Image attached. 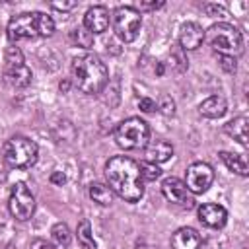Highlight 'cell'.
<instances>
[{"label":"cell","mask_w":249,"mask_h":249,"mask_svg":"<svg viewBox=\"0 0 249 249\" xmlns=\"http://www.w3.org/2000/svg\"><path fill=\"white\" fill-rule=\"evenodd\" d=\"M105 179L109 189L126 202H136L144 195L140 165L126 156H113L105 163Z\"/></svg>","instance_id":"obj_1"},{"label":"cell","mask_w":249,"mask_h":249,"mask_svg":"<svg viewBox=\"0 0 249 249\" xmlns=\"http://www.w3.org/2000/svg\"><path fill=\"white\" fill-rule=\"evenodd\" d=\"M72 76H74V82H76L78 89L88 93V95L99 93L105 88L107 80H109L107 66L93 53H82V54L74 56Z\"/></svg>","instance_id":"obj_2"},{"label":"cell","mask_w":249,"mask_h":249,"mask_svg":"<svg viewBox=\"0 0 249 249\" xmlns=\"http://www.w3.org/2000/svg\"><path fill=\"white\" fill-rule=\"evenodd\" d=\"M54 33V21L43 12H25L18 14L8 21V37L12 41L51 37Z\"/></svg>","instance_id":"obj_3"},{"label":"cell","mask_w":249,"mask_h":249,"mask_svg":"<svg viewBox=\"0 0 249 249\" xmlns=\"http://www.w3.org/2000/svg\"><path fill=\"white\" fill-rule=\"evenodd\" d=\"M39 148L27 136H12L2 146L4 161L14 169H27L37 161Z\"/></svg>","instance_id":"obj_4"},{"label":"cell","mask_w":249,"mask_h":249,"mask_svg":"<svg viewBox=\"0 0 249 249\" xmlns=\"http://www.w3.org/2000/svg\"><path fill=\"white\" fill-rule=\"evenodd\" d=\"M210 43V47L214 51H218L220 54H228V56H233V54H239L243 51V37L239 33L237 27L226 23V21H220V23H214L206 35H204Z\"/></svg>","instance_id":"obj_5"},{"label":"cell","mask_w":249,"mask_h":249,"mask_svg":"<svg viewBox=\"0 0 249 249\" xmlns=\"http://www.w3.org/2000/svg\"><path fill=\"white\" fill-rule=\"evenodd\" d=\"M148 138L150 126L138 117H130L115 128V140L123 150H140L148 144Z\"/></svg>","instance_id":"obj_6"},{"label":"cell","mask_w":249,"mask_h":249,"mask_svg":"<svg viewBox=\"0 0 249 249\" xmlns=\"http://www.w3.org/2000/svg\"><path fill=\"white\" fill-rule=\"evenodd\" d=\"M140 23H142V16L132 6H121L113 12L115 35L124 43H130V41L136 39V35L140 31Z\"/></svg>","instance_id":"obj_7"},{"label":"cell","mask_w":249,"mask_h":249,"mask_svg":"<svg viewBox=\"0 0 249 249\" xmlns=\"http://www.w3.org/2000/svg\"><path fill=\"white\" fill-rule=\"evenodd\" d=\"M8 208H10V214L19 222H25L33 216L35 196H33V193L29 191V187L25 183H14L12 185L10 198H8Z\"/></svg>","instance_id":"obj_8"},{"label":"cell","mask_w":249,"mask_h":249,"mask_svg":"<svg viewBox=\"0 0 249 249\" xmlns=\"http://www.w3.org/2000/svg\"><path fill=\"white\" fill-rule=\"evenodd\" d=\"M212 181H214V171H212V167L208 163L195 161V163L189 165L187 177H185V185H187V189L191 193L200 195V193L208 191V187L212 185Z\"/></svg>","instance_id":"obj_9"},{"label":"cell","mask_w":249,"mask_h":249,"mask_svg":"<svg viewBox=\"0 0 249 249\" xmlns=\"http://www.w3.org/2000/svg\"><path fill=\"white\" fill-rule=\"evenodd\" d=\"M161 193H163V196L169 200V202H173V204H181V206H187V208H191L193 206V196H191V191L187 189V185H185V181H181V179H177V177H167V179H163V183H161Z\"/></svg>","instance_id":"obj_10"},{"label":"cell","mask_w":249,"mask_h":249,"mask_svg":"<svg viewBox=\"0 0 249 249\" xmlns=\"http://www.w3.org/2000/svg\"><path fill=\"white\" fill-rule=\"evenodd\" d=\"M84 27L93 33H103L109 27V10L105 6H93L84 16Z\"/></svg>","instance_id":"obj_11"},{"label":"cell","mask_w":249,"mask_h":249,"mask_svg":"<svg viewBox=\"0 0 249 249\" xmlns=\"http://www.w3.org/2000/svg\"><path fill=\"white\" fill-rule=\"evenodd\" d=\"M204 41V31L198 23L195 21H187L181 25L179 31V45L183 51H195L196 47H200V43Z\"/></svg>","instance_id":"obj_12"},{"label":"cell","mask_w":249,"mask_h":249,"mask_svg":"<svg viewBox=\"0 0 249 249\" xmlns=\"http://www.w3.org/2000/svg\"><path fill=\"white\" fill-rule=\"evenodd\" d=\"M198 220L208 228H222L228 220V212L220 204L206 202V204L198 206Z\"/></svg>","instance_id":"obj_13"},{"label":"cell","mask_w":249,"mask_h":249,"mask_svg":"<svg viewBox=\"0 0 249 249\" xmlns=\"http://www.w3.org/2000/svg\"><path fill=\"white\" fill-rule=\"evenodd\" d=\"M202 243L198 231L195 228H179L171 235V247L173 249H198Z\"/></svg>","instance_id":"obj_14"},{"label":"cell","mask_w":249,"mask_h":249,"mask_svg":"<svg viewBox=\"0 0 249 249\" xmlns=\"http://www.w3.org/2000/svg\"><path fill=\"white\" fill-rule=\"evenodd\" d=\"M198 111L202 117H208V119H218L222 117L226 111H228V103L222 95H210L206 97L200 105H198Z\"/></svg>","instance_id":"obj_15"},{"label":"cell","mask_w":249,"mask_h":249,"mask_svg":"<svg viewBox=\"0 0 249 249\" xmlns=\"http://www.w3.org/2000/svg\"><path fill=\"white\" fill-rule=\"evenodd\" d=\"M4 82L10 88H25L31 84V70L25 64L16 68H4Z\"/></svg>","instance_id":"obj_16"},{"label":"cell","mask_w":249,"mask_h":249,"mask_svg":"<svg viewBox=\"0 0 249 249\" xmlns=\"http://www.w3.org/2000/svg\"><path fill=\"white\" fill-rule=\"evenodd\" d=\"M173 156V146L167 140H154L146 148V158L152 163H163Z\"/></svg>","instance_id":"obj_17"},{"label":"cell","mask_w":249,"mask_h":249,"mask_svg":"<svg viewBox=\"0 0 249 249\" xmlns=\"http://www.w3.org/2000/svg\"><path fill=\"white\" fill-rule=\"evenodd\" d=\"M247 117L245 115H241V117H235L233 121H230L228 124H226V132L233 138V140H237L241 146H247L249 142H247Z\"/></svg>","instance_id":"obj_18"},{"label":"cell","mask_w":249,"mask_h":249,"mask_svg":"<svg viewBox=\"0 0 249 249\" xmlns=\"http://www.w3.org/2000/svg\"><path fill=\"white\" fill-rule=\"evenodd\" d=\"M220 160L224 161V165H226L230 171H233V173H237V175H241V177L247 175V161H245V158H243L241 154L220 152Z\"/></svg>","instance_id":"obj_19"},{"label":"cell","mask_w":249,"mask_h":249,"mask_svg":"<svg viewBox=\"0 0 249 249\" xmlns=\"http://www.w3.org/2000/svg\"><path fill=\"white\" fill-rule=\"evenodd\" d=\"M70 239H72V233H70V230H68L66 224L58 222V224L53 226V230H51V241H53V245L56 249H66L70 245Z\"/></svg>","instance_id":"obj_20"},{"label":"cell","mask_w":249,"mask_h":249,"mask_svg":"<svg viewBox=\"0 0 249 249\" xmlns=\"http://www.w3.org/2000/svg\"><path fill=\"white\" fill-rule=\"evenodd\" d=\"M89 196L93 198V202L101 206H107L113 202V191L109 189V185H103V183H93L89 187Z\"/></svg>","instance_id":"obj_21"},{"label":"cell","mask_w":249,"mask_h":249,"mask_svg":"<svg viewBox=\"0 0 249 249\" xmlns=\"http://www.w3.org/2000/svg\"><path fill=\"white\" fill-rule=\"evenodd\" d=\"M76 235H78V243L82 245V249H95V239L91 233V226L88 220H82L76 228Z\"/></svg>","instance_id":"obj_22"},{"label":"cell","mask_w":249,"mask_h":249,"mask_svg":"<svg viewBox=\"0 0 249 249\" xmlns=\"http://www.w3.org/2000/svg\"><path fill=\"white\" fill-rule=\"evenodd\" d=\"M16 66H23V53L19 51V47L10 45L6 47L4 53V68H16Z\"/></svg>","instance_id":"obj_23"},{"label":"cell","mask_w":249,"mask_h":249,"mask_svg":"<svg viewBox=\"0 0 249 249\" xmlns=\"http://www.w3.org/2000/svg\"><path fill=\"white\" fill-rule=\"evenodd\" d=\"M70 41H72L74 45H78V47L88 49V47H91V43H93V35H91L84 25H80V27L72 29V33H70Z\"/></svg>","instance_id":"obj_24"},{"label":"cell","mask_w":249,"mask_h":249,"mask_svg":"<svg viewBox=\"0 0 249 249\" xmlns=\"http://www.w3.org/2000/svg\"><path fill=\"white\" fill-rule=\"evenodd\" d=\"M161 175V169L158 163H152V161H144L140 165V177L144 181H156L158 177Z\"/></svg>","instance_id":"obj_25"},{"label":"cell","mask_w":249,"mask_h":249,"mask_svg":"<svg viewBox=\"0 0 249 249\" xmlns=\"http://www.w3.org/2000/svg\"><path fill=\"white\" fill-rule=\"evenodd\" d=\"M218 62H220V66L226 70V72H235V56H228V54H220L218 56Z\"/></svg>","instance_id":"obj_26"},{"label":"cell","mask_w":249,"mask_h":249,"mask_svg":"<svg viewBox=\"0 0 249 249\" xmlns=\"http://www.w3.org/2000/svg\"><path fill=\"white\" fill-rule=\"evenodd\" d=\"M204 12H206L210 18H224V16H228V12H226L222 6H216V4H206V6H204Z\"/></svg>","instance_id":"obj_27"},{"label":"cell","mask_w":249,"mask_h":249,"mask_svg":"<svg viewBox=\"0 0 249 249\" xmlns=\"http://www.w3.org/2000/svg\"><path fill=\"white\" fill-rule=\"evenodd\" d=\"M138 107H140V111H142V113H154V111L158 109L156 101H152L150 97H142V99L138 101Z\"/></svg>","instance_id":"obj_28"},{"label":"cell","mask_w":249,"mask_h":249,"mask_svg":"<svg viewBox=\"0 0 249 249\" xmlns=\"http://www.w3.org/2000/svg\"><path fill=\"white\" fill-rule=\"evenodd\" d=\"M158 109H161V113H165V115H173V111H175V103H173L171 97L163 95V97H161V103H160Z\"/></svg>","instance_id":"obj_29"},{"label":"cell","mask_w":249,"mask_h":249,"mask_svg":"<svg viewBox=\"0 0 249 249\" xmlns=\"http://www.w3.org/2000/svg\"><path fill=\"white\" fill-rule=\"evenodd\" d=\"M51 6H53L54 10H62V12H66V10L76 8V2H53Z\"/></svg>","instance_id":"obj_30"},{"label":"cell","mask_w":249,"mask_h":249,"mask_svg":"<svg viewBox=\"0 0 249 249\" xmlns=\"http://www.w3.org/2000/svg\"><path fill=\"white\" fill-rule=\"evenodd\" d=\"M51 183L62 185V183H66V175H64L62 171H53V173H51Z\"/></svg>","instance_id":"obj_31"},{"label":"cell","mask_w":249,"mask_h":249,"mask_svg":"<svg viewBox=\"0 0 249 249\" xmlns=\"http://www.w3.org/2000/svg\"><path fill=\"white\" fill-rule=\"evenodd\" d=\"M161 6H163V2H140V4H138L140 10H158V8H161Z\"/></svg>","instance_id":"obj_32"},{"label":"cell","mask_w":249,"mask_h":249,"mask_svg":"<svg viewBox=\"0 0 249 249\" xmlns=\"http://www.w3.org/2000/svg\"><path fill=\"white\" fill-rule=\"evenodd\" d=\"M29 249H51V247H49V243H47L45 239H35V241L29 245Z\"/></svg>","instance_id":"obj_33"},{"label":"cell","mask_w":249,"mask_h":249,"mask_svg":"<svg viewBox=\"0 0 249 249\" xmlns=\"http://www.w3.org/2000/svg\"><path fill=\"white\" fill-rule=\"evenodd\" d=\"M136 249H156V247H152V245H146V243H140V245H136Z\"/></svg>","instance_id":"obj_34"},{"label":"cell","mask_w":249,"mask_h":249,"mask_svg":"<svg viewBox=\"0 0 249 249\" xmlns=\"http://www.w3.org/2000/svg\"><path fill=\"white\" fill-rule=\"evenodd\" d=\"M60 89H64V91H66V89H68V82H64V84L60 82Z\"/></svg>","instance_id":"obj_35"}]
</instances>
